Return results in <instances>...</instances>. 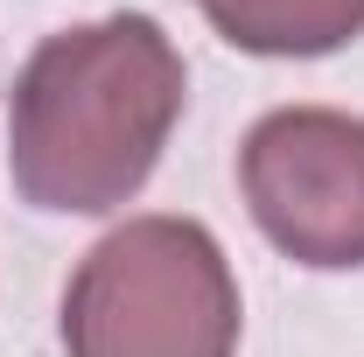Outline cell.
I'll return each mask as SVG.
<instances>
[{"mask_svg": "<svg viewBox=\"0 0 364 357\" xmlns=\"http://www.w3.org/2000/svg\"><path fill=\"white\" fill-rule=\"evenodd\" d=\"M182 98V49L140 7L43 36L7 91V176L21 203L56 218L134 203L176 134Z\"/></svg>", "mask_w": 364, "mask_h": 357, "instance_id": "6da1fadb", "label": "cell"}, {"mask_svg": "<svg viewBox=\"0 0 364 357\" xmlns=\"http://www.w3.org/2000/svg\"><path fill=\"white\" fill-rule=\"evenodd\" d=\"M238 273L210 224L127 218L63 287V357H238Z\"/></svg>", "mask_w": 364, "mask_h": 357, "instance_id": "7a4b0ae2", "label": "cell"}, {"mask_svg": "<svg viewBox=\"0 0 364 357\" xmlns=\"http://www.w3.org/2000/svg\"><path fill=\"white\" fill-rule=\"evenodd\" d=\"M238 189L273 252L316 273L364 267V119L343 105H273L238 140Z\"/></svg>", "mask_w": 364, "mask_h": 357, "instance_id": "3957f363", "label": "cell"}, {"mask_svg": "<svg viewBox=\"0 0 364 357\" xmlns=\"http://www.w3.org/2000/svg\"><path fill=\"white\" fill-rule=\"evenodd\" d=\"M245 56H329L364 36V0H196Z\"/></svg>", "mask_w": 364, "mask_h": 357, "instance_id": "277c9868", "label": "cell"}]
</instances>
